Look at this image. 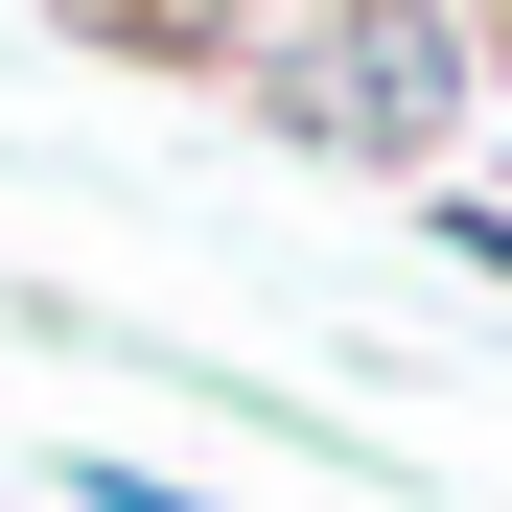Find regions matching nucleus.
<instances>
[{"label": "nucleus", "instance_id": "f257e3e1", "mask_svg": "<svg viewBox=\"0 0 512 512\" xmlns=\"http://www.w3.org/2000/svg\"><path fill=\"white\" fill-rule=\"evenodd\" d=\"M233 70H256V117L303 163H466V94H489L466 0H280Z\"/></svg>", "mask_w": 512, "mask_h": 512}, {"label": "nucleus", "instance_id": "f03ea898", "mask_svg": "<svg viewBox=\"0 0 512 512\" xmlns=\"http://www.w3.org/2000/svg\"><path fill=\"white\" fill-rule=\"evenodd\" d=\"M94 24H117V47H140V70H233V47H256V24H280V0H94Z\"/></svg>", "mask_w": 512, "mask_h": 512}, {"label": "nucleus", "instance_id": "7ed1b4c3", "mask_svg": "<svg viewBox=\"0 0 512 512\" xmlns=\"http://www.w3.org/2000/svg\"><path fill=\"white\" fill-rule=\"evenodd\" d=\"M419 233H443L466 280H512V187H466V163H443V187H419Z\"/></svg>", "mask_w": 512, "mask_h": 512}, {"label": "nucleus", "instance_id": "20e7f679", "mask_svg": "<svg viewBox=\"0 0 512 512\" xmlns=\"http://www.w3.org/2000/svg\"><path fill=\"white\" fill-rule=\"evenodd\" d=\"M70 512H210L187 466H70Z\"/></svg>", "mask_w": 512, "mask_h": 512}, {"label": "nucleus", "instance_id": "39448f33", "mask_svg": "<svg viewBox=\"0 0 512 512\" xmlns=\"http://www.w3.org/2000/svg\"><path fill=\"white\" fill-rule=\"evenodd\" d=\"M466 47H489V94H512V0H466Z\"/></svg>", "mask_w": 512, "mask_h": 512}]
</instances>
